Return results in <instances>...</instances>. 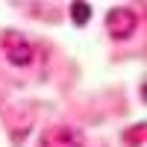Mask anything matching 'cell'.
<instances>
[{
  "label": "cell",
  "instance_id": "obj_1",
  "mask_svg": "<svg viewBox=\"0 0 147 147\" xmlns=\"http://www.w3.org/2000/svg\"><path fill=\"white\" fill-rule=\"evenodd\" d=\"M0 53L12 68H27L32 62V44L21 30H3L0 32Z\"/></svg>",
  "mask_w": 147,
  "mask_h": 147
},
{
  "label": "cell",
  "instance_id": "obj_2",
  "mask_svg": "<svg viewBox=\"0 0 147 147\" xmlns=\"http://www.w3.org/2000/svg\"><path fill=\"white\" fill-rule=\"evenodd\" d=\"M136 27H138V15H136L132 9H127V6H115V9L106 12V30H109V35H112V38L124 41V38H129V35L136 32Z\"/></svg>",
  "mask_w": 147,
  "mask_h": 147
},
{
  "label": "cell",
  "instance_id": "obj_3",
  "mask_svg": "<svg viewBox=\"0 0 147 147\" xmlns=\"http://www.w3.org/2000/svg\"><path fill=\"white\" fill-rule=\"evenodd\" d=\"M41 147H85V136L77 127L53 124L41 132Z\"/></svg>",
  "mask_w": 147,
  "mask_h": 147
},
{
  "label": "cell",
  "instance_id": "obj_4",
  "mask_svg": "<svg viewBox=\"0 0 147 147\" xmlns=\"http://www.w3.org/2000/svg\"><path fill=\"white\" fill-rule=\"evenodd\" d=\"M68 9H71V21L77 24V27H85V24L91 21V6L82 3V0H74Z\"/></svg>",
  "mask_w": 147,
  "mask_h": 147
},
{
  "label": "cell",
  "instance_id": "obj_5",
  "mask_svg": "<svg viewBox=\"0 0 147 147\" xmlns=\"http://www.w3.org/2000/svg\"><path fill=\"white\" fill-rule=\"evenodd\" d=\"M124 141H127L129 147H136V144L141 147V144H144V121H138L136 127H129V129L124 132Z\"/></svg>",
  "mask_w": 147,
  "mask_h": 147
}]
</instances>
